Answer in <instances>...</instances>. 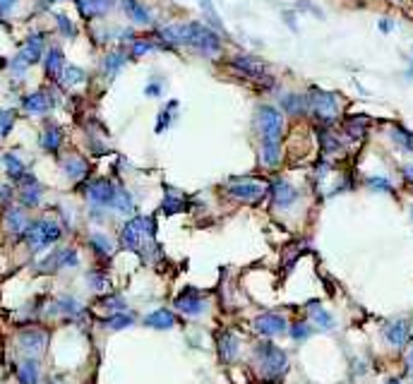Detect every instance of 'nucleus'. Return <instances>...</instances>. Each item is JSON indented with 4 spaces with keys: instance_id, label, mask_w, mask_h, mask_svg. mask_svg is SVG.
<instances>
[{
    "instance_id": "4c0bfd02",
    "label": "nucleus",
    "mask_w": 413,
    "mask_h": 384,
    "mask_svg": "<svg viewBox=\"0 0 413 384\" xmlns=\"http://www.w3.org/2000/svg\"><path fill=\"white\" fill-rule=\"evenodd\" d=\"M317 135H320V144H322L324 154H339L342 152V139H339L329 128H322Z\"/></svg>"
},
{
    "instance_id": "ddd939ff",
    "label": "nucleus",
    "mask_w": 413,
    "mask_h": 384,
    "mask_svg": "<svg viewBox=\"0 0 413 384\" xmlns=\"http://www.w3.org/2000/svg\"><path fill=\"white\" fill-rule=\"evenodd\" d=\"M17 197L24 209L38 207V204H41V197H43V185L32 176V173H27V176L17 183Z\"/></svg>"
},
{
    "instance_id": "a18cd8bd",
    "label": "nucleus",
    "mask_w": 413,
    "mask_h": 384,
    "mask_svg": "<svg viewBox=\"0 0 413 384\" xmlns=\"http://www.w3.org/2000/svg\"><path fill=\"white\" fill-rule=\"evenodd\" d=\"M14 120H17V113L12 109H0V139H5L12 133Z\"/></svg>"
},
{
    "instance_id": "ea45409f",
    "label": "nucleus",
    "mask_w": 413,
    "mask_h": 384,
    "mask_svg": "<svg viewBox=\"0 0 413 384\" xmlns=\"http://www.w3.org/2000/svg\"><path fill=\"white\" fill-rule=\"evenodd\" d=\"M392 139H394L397 147H401L404 152L413 154V133L409 128H401V125H394L392 128Z\"/></svg>"
},
{
    "instance_id": "b1692460",
    "label": "nucleus",
    "mask_w": 413,
    "mask_h": 384,
    "mask_svg": "<svg viewBox=\"0 0 413 384\" xmlns=\"http://www.w3.org/2000/svg\"><path fill=\"white\" fill-rule=\"evenodd\" d=\"M128 60H130L128 51H109L104 56V60H101V72H104V77L113 80V77L128 65Z\"/></svg>"
},
{
    "instance_id": "c756f323",
    "label": "nucleus",
    "mask_w": 413,
    "mask_h": 384,
    "mask_svg": "<svg viewBox=\"0 0 413 384\" xmlns=\"http://www.w3.org/2000/svg\"><path fill=\"white\" fill-rule=\"evenodd\" d=\"M14 375H17L19 384H38V363L36 358H24L17 368H14Z\"/></svg>"
},
{
    "instance_id": "a211bd4d",
    "label": "nucleus",
    "mask_w": 413,
    "mask_h": 384,
    "mask_svg": "<svg viewBox=\"0 0 413 384\" xmlns=\"http://www.w3.org/2000/svg\"><path fill=\"white\" fill-rule=\"evenodd\" d=\"M60 168H63V173H65L67 181H72V183H80L89 176V161L82 159L80 154H70V157H65L60 161Z\"/></svg>"
},
{
    "instance_id": "473e14b6",
    "label": "nucleus",
    "mask_w": 413,
    "mask_h": 384,
    "mask_svg": "<svg viewBox=\"0 0 413 384\" xmlns=\"http://www.w3.org/2000/svg\"><path fill=\"white\" fill-rule=\"evenodd\" d=\"M308 313H310V319H313V324H315L317 329H322V332H332L334 324H337V322H334L332 315H329L327 310H324L320 303H310Z\"/></svg>"
},
{
    "instance_id": "dca6fc26",
    "label": "nucleus",
    "mask_w": 413,
    "mask_h": 384,
    "mask_svg": "<svg viewBox=\"0 0 413 384\" xmlns=\"http://www.w3.org/2000/svg\"><path fill=\"white\" fill-rule=\"evenodd\" d=\"M22 109H24V113H29V115H46V113H51V109H53V99L46 89L29 91V94L22 99Z\"/></svg>"
},
{
    "instance_id": "bb28decb",
    "label": "nucleus",
    "mask_w": 413,
    "mask_h": 384,
    "mask_svg": "<svg viewBox=\"0 0 413 384\" xmlns=\"http://www.w3.org/2000/svg\"><path fill=\"white\" fill-rule=\"evenodd\" d=\"M3 168H5V176H8L12 183H19V181H22V178L29 173L27 163H24L22 159H19L14 152L3 154Z\"/></svg>"
},
{
    "instance_id": "c9c22d12",
    "label": "nucleus",
    "mask_w": 413,
    "mask_h": 384,
    "mask_svg": "<svg viewBox=\"0 0 413 384\" xmlns=\"http://www.w3.org/2000/svg\"><path fill=\"white\" fill-rule=\"evenodd\" d=\"M89 245H91V250H94L96 257H111L113 255V242H111V238L104 236V233H91Z\"/></svg>"
},
{
    "instance_id": "09e8293b",
    "label": "nucleus",
    "mask_w": 413,
    "mask_h": 384,
    "mask_svg": "<svg viewBox=\"0 0 413 384\" xmlns=\"http://www.w3.org/2000/svg\"><path fill=\"white\" fill-rule=\"evenodd\" d=\"M176 101H173V104H171V109H168V106H166V109H164L161 111V113H159V120H157V133H161V130H166L168 128V125H171L173 123V111H176Z\"/></svg>"
},
{
    "instance_id": "f8f14e48",
    "label": "nucleus",
    "mask_w": 413,
    "mask_h": 384,
    "mask_svg": "<svg viewBox=\"0 0 413 384\" xmlns=\"http://www.w3.org/2000/svg\"><path fill=\"white\" fill-rule=\"evenodd\" d=\"M80 264V257H77V250L72 247H60V250H53L46 260L38 264V271H58V269H72V267Z\"/></svg>"
},
{
    "instance_id": "4d7b16f0",
    "label": "nucleus",
    "mask_w": 413,
    "mask_h": 384,
    "mask_svg": "<svg viewBox=\"0 0 413 384\" xmlns=\"http://www.w3.org/2000/svg\"><path fill=\"white\" fill-rule=\"evenodd\" d=\"M300 8H308V10H310V12H313V14H315V17H320V19H322V17H324V14H322V12H320V8H317V5H313V3H310V0H300Z\"/></svg>"
},
{
    "instance_id": "4be33fe9",
    "label": "nucleus",
    "mask_w": 413,
    "mask_h": 384,
    "mask_svg": "<svg viewBox=\"0 0 413 384\" xmlns=\"http://www.w3.org/2000/svg\"><path fill=\"white\" fill-rule=\"evenodd\" d=\"M238 337L231 332V329H226V332H219L216 334V348H219V358H221V363H233L238 358Z\"/></svg>"
},
{
    "instance_id": "5701e85b",
    "label": "nucleus",
    "mask_w": 413,
    "mask_h": 384,
    "mask_svg": "<svg viewBox=\"0 0 413 384\" xmlns=\"http://www.w3.org/2000/svg\"><path fill=\"white\" fill-rule=\"evenodd\" d=\"M29 226V218H27V212H24V207H12L10 204L8 209H5V228H8L12 236H24V231H27Z\"/></svg>"
},
{
    "instance_id": "5fc2aeb1",
    "label": "nucleus",
    "mask_w": 413,
    "mask_h": 384,
    "mask_svg": "<svg viewBox=\"0 0 413 384\" xmlns=\"http://www.w3.org/2000/svg\"><path fill=\"white\" fill-rule=\"evenodd\" d=\"M144 94H147V96H161V82L152 80L147 84V89H144Z\"/></svg>"
},
{
    "instance_id": "c03bdc74",
    "label": "nucleus",
    "mask_w": 413,
    "mask_h": 384,
    "mask_svg": "<svg viewBox=\"0 0 413 384\" xmlns=\"http://www.w3.org/2000/svg\"><path fill=\"white\" fill-rule=\"evenodd\" d=\"M133 322H135L133 315H128V313H125V310H123V313H113L109 319H106L104 324H106V327H109V329H113V332H120V329L133 327Z\"/></svg>"
},
{
    "instance_id": "cd10ccee",
    "label": "nucleus",
    "mask_w": 413,
    "mask_h": 384,
    "mask_svg": "<svg viewBox=\"0 0 413 384\" xmlns=\"http://www.w3.org/2000/svg\"><path fill=\"white\" fill-rule=\"evenodd\" d=\"M51 313L63 315V317H70V319H77V317L85 315V308L80 305V300L70 298V295H63V298H58L56 303L51 305Z\"/></svg>"
},
{
    "instance_id": "f03ea898",
    "label": "nucleus",
    "mask_w": 413,
    "mask_h": 384,
    "mask_svg": "<svg viewBox=\"0 0 413 384\" xmlns=\"http://www.w3.org/2000/svg\"><path fill=\"white\" fill-rule=\"evenodd\" d=\"M255 361L257 368H260V377L262 382H281L284 375L289 372V356L281 351L274 343H262L255 351Z\"/></svg>"
},
{
    "instance_id": "412c9836",
    "label": "nucleus",
    "mask_w": 413,
    "mask_h": 384,
    "mask_svg": "<svg viewBox=\"0 0 413 384\" xmlns=\"http://www.w3.org/2000/svg\"><path fill=\"white\" fill-rule=\"evenodd\" d=\"M63 139H65V133H63L60 125H46V128L38 133V147L48 154H56L60 152Z\"/></svg>"
},
{
    "instance_id": "a19ab883",
    "label": "nucleus",
    "mask_w": 413,
    "mask_h": 384,
    "mask_svg": "<svg viewBox=\"0 0 413 384\" xmlns=\"http://www.w3.org/2000/svg\"><path fill=\"white\" fill-rule=\"evenodd\" d=\"M133 207H135L133 194H130L128 190H125L123 185H118V192H115L113 207H111V209H115V212H118V214H130V212H133Z\"/></svg>"
},
{
    "instance_id": "2f4dec72",
    "label": "nucleus",
    "mask_w": 413,
    "mask_h": 384,
    "mask_svg": "<svg viewBox=\"0 0 413 384\" xmlns=\"http://www.w3.org/2000/svg\"><path fill=\"white\" fill-rule=\"evenodd\" d=\"M281 109L284 113H291V115H300L308 111V96L298 94V91H289V94L281 96Z\"/></svg>"
},
{
    "instance_id": "c85d7f7f",
    "label": "nucleus",
    "mask_w": 413,
    "mask_h": 384,
    "mask_svg": "<svg viewBox=\"0 0 413 384\" xmlns=\"http://www.w3.org/2000/svg\"><path fill=\"white\" fill-rule=\"evenodd\" d=\"M63 67H65V53H63L58 46L48 48L46 56H43V72H46L48 77H53V80H58Z\"/></svg>"
},
{
    "instance_id": "3c124183",
    "label": "nucleus",
    "mask_w": 413,
    "mask_h": 384,
    "mask_svg": "<svg viewBox=\"0 0 413 384\" xmlns=\"http://www.w3.org/2000/svg\"><path fill=\"white\" fill-rule=\"evenodd\" d=\"M12 199H14V188L12 185H0V207H5L8 209L10 204H12Z\"/></svg>"
},
{
    "instance_id": "864d4df0",
    "label": "nucleus",
    "mask_w": 413,
    "mask_h": 384,
    "mask_svg": "<svg viewBox=\"0 0 413 384\" xmlns=\"http://www.w3.org/2000/svg\"><path fill=\"white\" fill-rule=\"evenodd\" d=\"M19 0H0V17H8L14 8H17Z\"/></svg>"
},
{
    "instance_id": "8fccbe9b",
    "label": "nucleus",
    "mask_w": 413,
    "mask_h": 384,
    "mask_svg": "<svg viewBox=\"0 0 413 384\" xmlns=\"http://www.w3.org/2000/svg\"><path fill=\"white\" fill-rule=\"evenodd\" d=\"M89 286L94 291H106L109 289V279H106V274H101V271H89Z\"/></svg>"
},
{
    "instance_id": "393cba45",
    "label": "nucleus",
    "mask_w": 413,
    "mask_h": 384,
    "mask_svg": "<svg viewBox=\"0 0 413 384\" xmlns=\"http://www.w3.org/2000/svg\"><path fill=\"white\" fill-rule=\"evenodd\" d=\"M260 161L265 168L274 171L281 163V139H262L260 147Z\"/></svg>"
},
{
    "instance_id": "e2e57ef3",
    "label": "nucleus",
    "mask_w": 413,
    "mask_h": 384,
    "mask_svg": "<svg viewBox=\"0 0 413 384\" xmlns=\"http://www.w3.org/2000/svg\"><path fill=\"white\" fill-rule=\"evenodd\" d=\"M46 3H58V0H46Z\"/></svg>"
},
{
    "instance_id": "9d476101",
    "label": "nucleus",
    "mask_w": 413,
    "mask_h": 384,
    "mask_svg": "<svg viewBox=\"0 0 413 384\" xmlns=\"http://www.w3.org/2000/svg\"><path fill=\"white\" fill-rule=\"evenodd\" d=\"M231 67L241 75H245L247 80H255V82H262V84H271V77H269V70L262 60H257L255 56H236L231 60Z\"/></svg>"
},
{
    "instance_id": "79ce46f5",
    "label": "nucleus",
    "mask_w": 413,
    "mask_h": 384,
    "mask_svg": "<svg viewBox=\"0 0 413 384\" xmlns=\"http://www.w3.org/2000/svg\"><path fill=\"white\" fill-rule=\"evenodd\" d=\"M161 209H164V214H168V216H173V214H178V212H186L188 209L186 197H181L178 192H166Z\"/></svg>"
},
{
    "instance_id": "58836bf2",
    "label": "nucleus",
    "mask_w": 413,
    "mask_h": 384,
    "mask_svg": "<svg viewBox=\"0 0 413 384\" xmlns=\"http://www.w3.org/2000/svg\"><path fill=\"white\" fill-rule=\"evenodd\" d=\"M197 5H200L202 12H205V17H207V24H209V27L216 29L219 34H223V22H221V17H219V12H216V8H214L212 0H197Z\"/></svg>"
},
{
    "instance_id": "423d86ee",
    "label": "nucleus",
    "mask_w": 413,
    "mask_h": 384,
    "mask_svg": "<svg viewBox=\"0 0 413 384\" xmlns=\"http://www.w3.org/2000/svg\"><path fill=\"white\" fill-rule=\"evenodd\" d=\"M308 109L313 111V115L322 123H332L339 115V96L334 91L320 89V87H310L308 89Z\"/></svg>"
},
{
    "instance_id": "2eb2a0df",
    "label": "nucleus",
    "mask_w": 413,
    "mask_h": 384,
    "mask_svg": "<svg viewBox=\"0 0 413 384\" xmlns=\"http://www.w3.org/2000/svg\"><path fill=\"white\" fill-rule=\"evenodd\" d=\"M269 199H271V204H276V207L289 209V207H293L295 199H298V190H295L289 181H284V178H276V181L269 183Z\"/></svg>"
},
{
    "instance_id": "7c9ffc66",
    "label": "nucleus",
    "mask_w": 413,
    "mask_h": 384,
    "mask_svg": "<svg viewBox=\"0 0 413 384\" xmlns=\"http://www.w3.org/2000/svg\"><path fill=\"white\" fill-rule=\"evenodd\" d=\"M144 324L152 327V329H173L176 327V315L166 308H159V310H154V313H149L147 317H144Z\"/></svg>"
},
{
    "instance_id": "1a4fd4ad",
    "label": "nucleus",
    "mask_w": 413,
    "mask_h": 384,
    "mask_svg": "<svg viewBox=\"0 0 413 384\" xmlns=\"http://www.w3.org/2000/svg\"><path fill=\"white\" fill-rule=\"evenodd\" d=\"M17 343H19V351L29 358H36L46 351V343H48V332L46 329H38V327H29L22 329L17 334Z\"/></svg>"
},
{
    "instance_id": "6e6552de",
    "label": "nucleus",
    "mask_w": 413,
    "mask_h": 384,
    "mask_svg": "<svg viewBox=\"0 0 413 384\" xmlns=\"http://www.w3.org/2000/svg\"><path fill=\"white\" fill-rule=\"evenodd\" d=\"M85 197L91 207L96 209H111L113 207L115 192H118V185H115L111 178H94L85 185Z\"/></svg>"
},
{
    "instance_id": "de8ad7c7",
    "label": "nucleus",
    "mask_w": 413,
    "mask_h": 384,
    "mask_svg": "<svg viewBox=\"0 0 413 384\" xmlns=\"http://www.w3.org/2000/svg\"><path fill=\"white\" fill-rule=\"evenodd\" d=\"M289 334H291V339H293V341H305V339L313 337V327H310V324L298 322V324H293V327L289 329Z\"/></svg>"
},
{
    "instance_id": "6ab92c4d",
    "label": "nucleus",
    "mask_w": 413,
    "mask_h": 384,
    "mask_svg": "<svg viewBox=\"0 0 413 384\" xmlns=\"http://www.w3.org/2000/svg\"><path fill=\"white\" fill-rule=\"evenodd\" d=\"M118 0H75L77 12L85 19H96V17H106L111 10L115 8Z\"/></svg>"
},
{
    "instance_id": "e433bc0d",
    "label": "nucleus",
    "mask_w": 413,
    "mask_h": 384,
    "mask_svg": "<svg viewBox=\"0 0 413 384\" xmlns=\"http://www.w3.org/2000/svg\"><path fill=\"white\" fill-rule=\"evenodd\" d=\"M157 48H161V43H159V38H137L135 36L133 41H130V56H147V53L157 51Z\"/></svg>"
},
{
    "instance_id": "bf43d9fd",
    "label": "nucleus",
    "mask_w": 413,
    "mask_h": 384,
    "mask_svg": "<svg viewBox=\"0 0 413 384\" xmlns=\"http://www.w3.org/2000/svg\"><path fill=\"white\" fill-rule=\"evenodd\" d=\"M284 19H286V24L291 27V32H298V27H295V17H293V12H284Z\"/></svg>"
},
{
    "instance_id": "a878e982",
    "label": "nucleus",
    "mask_w": 413,
    "mask_h": 384,
    "mask_svg": "<svg viewBox=\"0 0 413 384\" xmlns=\"http://www.w3.org/2000/svg\"><path fill=\"white\" fill-rule=\"evenodd\" d=\"M385 339L392 343V346L401 348L411 341V327L404 322V319H394L385 327Z\"/></svg>"
},
{
    "instance_id": "052dcab7",
    "label": "nucleus",
    "mask_w": 413,
    "mask_h": 384,
    "mask_svg": "<svg viewBox=\"0 0 413 384\" xmlns=\"http://www.w3.org/2000/svg\"><path fill=\"white\" fill-rule=\"evenodd\" d=\"M409 370L413 372V348H411V353H409Z\"/></svg>"
},
{
    "instance_id": "680f3d73",
    "label": "nucleus",
    "mask_w": 413,
    "mask_h": 384,
    "mask_svg": "<svg viewBox=\"0 0 413 384\" xmlns=\"http://www.w3.org/2000/svg\"><path fill=\"white\" fill-rule=\"evenodd\" d=\"M387 384H401L399 380H392V382H387Z\"/></svg>"
},
{
    "instance_id": "7ed1b4c3",
    "label": "nucleus",
    "mask_w": 413,
    "mask_h": 384,
    "mask_svg": "<svg viewBox=\"0 0 413 384\" xmlns=\"http://www.w3.org/2000/svg\"><path fill=\"white\" fill-rule=\"evenodd\" d=\"M63 236V228L53 218H36V221H29L27 231H24V240L32 247L34 252H43L46 247H51L53 242H58Z\"/></svg>"
},
{
    "instance_id": "6e6d98bb",
    "label": "nucleus",
    "mask_w": 413,
    "mask_h": 384,
    "mask_svg": "<svg viewBox=\"0 0 413 384\" xmlns=\"http://www.w3.org/2000/svg\"><path fill=\"white\" fill-rule=\"evenodd\" d=\"M377 27H380L382 34H390L392 29H394V22H392V19H387V17H382L380 22H377Z\"/></svg>"
},
{
    "instance_id": "0eeeda50",
    "label": "nucleus",
    "mask_w": 413,
    "mask_h": 384,
    "mask_svg": "<svg viewBox=\"0 0 413 384\" xmlns=\"http://www.w3.org/2000/svg\"><path fill=\"white\" fill-rule=\"evenodd\" d=\"M255 128L262 139H281V135H284V115L274 106H260L255 113Z\"/></svg>"
},
{
    "instance_id": "49530a36",
    "label": "nucleus",
    "mask_w": 413,
    "mask_h": 384,
    "mask_svg": "<svg viewBox=\"0 0 413 384\" xmlns=\"http://www.w3.org/2000/svg\"><path fill=\"white\" fill-rule=\"evenodd\" d=\"M366 183H368V188H370V190H375V192H394L392 181H390V178H385V176H370Z\"/></svg>"
},
{
    "instance_id": "f3484780",
    "label": "nucleus",
    "mask_w": 413,
    "mask_h": 384,
    "mask_svg": "<svg viewBox=\"0 0 413 384\" xmlns=\"http://www.w3.org/2000/svg\"><path fill=\"white\" fill-rule=\"evenodd\" d=\"M118 3H120V10H123L125 17H128L130 22L139 24V27H147V24L154 22L152 10H149L142 0H118Z\"/></svg>"
},
{
    "instance_id": "37998d69",
    "label": "nucleus",
    "mask_w": 413,
    "mask_h": 384,
    "mask_svg": "<svg viewBox=\"0 0 413 384\" xmlns=\"http://www.w3.org/2000/svg\"><path fill=\"white\" fill-rule=\"evenodd\" d=\"M53 22H56L58 32H60L65 38H75V36H77V27H75V22H72V19L67 17L65 12H53Z\"/></svg>"
},
{
    "instance_id": "13d9d810",
    "label": "nucleus",
    "mask_w": 413,
    "mask_h": 384,
    "mask_svg": "<svg viewBox=\"0 0 413 384\" xmlns=\"http://www.w3.org/2000/svg\"><path fill=\"white\" fill-rule=\"evenodd\" d=\"M401 176H404V181L413 185V163H406L404 168H401Z\"/></svg>"
},
{
    "instance_id": "72a5a7b5",
    "label": "nucleus",
    "mask_w": 413,
    "mask_h": 384,
    "mask_svg": "<svg viewBox=\"0 0 413 384\" xmlns=\"http://www.w3.org/2000/svg\"><path fill=\"white\" fill-rule=\"evenodd\" d=\"M368 125H370L368 118H363V115H351V118L344 120V133L351 139H363L368 133Z\"/></svg>"
},
{
    "instance_id": "603ef678",
    "label": "nucleus",
    "mask_w": 413,
    "mask_h": 384,
    "mask_svg": "<svg viewBox=\"0 0 413 384\" xmlns=\"http://www.w3.org/2000/svg\"><path fill=\"white\" fill-rule=\"evenodd\" d=\"M104 305L109 310H113V313H123L125 310V300L120 298V295H109V298H104Z\"/></svg>"
},
{
    "instance_id": "f704fd0d",
    "label": "nucleus",
    "mask_w": 413,
    "mask_h": 384,
    "mask_svg": "<svg viewBox=\"0 0 413 384\" xmlns=\"http://www.w3.org/2000/svg\"><path fill=\"white\" fill-rule=\"evenodd\" d=\"M85 80H87V72L77 65H67V63H65V67H63L60 75H58V82H60L63 87H77Z\"/></svg>"
},
{
    "instance_id": "aec40b11",
    "label": "nucleus",
    "mask_w": 413,
    "mask_h": 384,
    "mask_svg": "<svg viewBox=\"0 0 413 384\" xmlns=\"http://www.w3.org/2000/svg\"><path fill=\"white\" fill-rule=\"evenodd\" d=\"M255 329L265 337H279V334L286 332V317L276 313H265L255 319Z\"/></svg>"
},
{
    "instance_id": "39448f33",
    "label": "nucleus",
    "mask_w": 413,
    "mask_h": 384,
    "mask_svg": "<svg viewBox=\"0 0 413 384\" xmlns=\"http://www.w3.org/2000/svg\"><path fill=\"white\" fill-rule=\"evenodd\" d=\"M226 192L228 197L238 199V202H245V204H260L262 199L269 194V185L257 178H228L226 183Z\"/></svg>"
},
{
    "instance_id": "4468645a",
    "label": "nucleus",
    "mask_w": 413,
    "mask_h": 384,
    "mask_svg": "<svg viewBox=\"0 0 413 384\" xmlns=\"http://www.w3.org/2000/svg\"><path fill=\"white\" fill-rule=\"evenodd\" d=\"M173 308H176L178 313L188 315V317H197V315L205 313L207 303H205V298H202V295L197 293L195 289H186L176 300H173Z\"/></svg>"
},
{
    "instance_id": "0e129e2a",
    "label": "nucleus",
    "mask_w": 413,
    "mask_h": 384,
    "mask_svg": "<svg viewBox=\"0 0 413 384\" xmlns=\"http://www.w3.org/2000/svg\"><path fill=\"white\" fill-rule=\"evenodd\" d=\"M409 75H413V65H411V70H409Z\"/></svg>"
},
{
    "instance_id": "9b49d317",
    "label": "nucleus",
    "mask_w": 413,
    "mask_h": 384,
    "mask_svg": "<svg viewBox=\"0 0 413 384\" xmlns=\"http://www.w3.org/2000/svg\"><path fill=\"white\" fill-rule=\"evenodd\" d=\"M46 34L43 32H32L27 38H24L22 48H19L17 58L19 60H24L27 65H36V63L43 60V56H46Z\"/></svg>"
},
{
    "instance_id": "69168bd1",
    "label": "nucleus",
    "mask_w": 413,
    "mask_h": 384,
    "mask_svg": "<svg viewBox=\"0 0 413 384\" xmlns=\"http://www.w3.org/2000/svg\"><path fill=\"white\" fill-rule=\"evenodd\" d=\"M411 218H413V204H411Z\"/></svg>"
},
{
    "instance_id": "20e7f679",
    "label": "nucleus",
    "mask_w": 413,
    "mask_h": 384,
    "mask_svg": "<svg viewBox=\"0 0 413 384\" xmlns=\"http://www.w3.org/2000/svg\"><path fill=\"white\" fill-rule=\"evenodd\" d=\"M186 46L195 48L200 53H209V56H216L221 53V34L216 29H212L205 22H186Z\"/></svg>"
},
{
    "instance_id": "f257e3e1",
    "label": "nucleus",
    "mask_w": 413,
    "mask_h": 384,
    "mask_svg": "<svg viewBox=\"0 0 413 384\" xmlns=\"http://www.w3.org/2000/svg\"><path fill=\"white\" fill-rule=\"evenodd\" d=\"M154 231H157V223L152 216H133L120 231V247L144 257L149 247H157Z\"/></svg>"
}]
</instances>
